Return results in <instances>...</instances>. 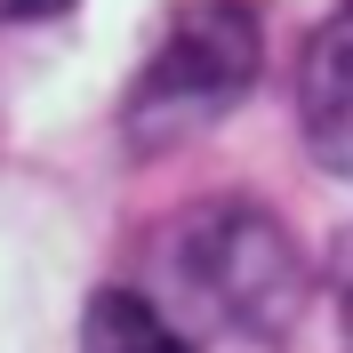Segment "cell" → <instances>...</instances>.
I'll use <instances>...</instances> for the list:
<instances>
[{
	"label": "cell",
	"mask_w": 353,
	"mask_h": 353,
	"mask_svg": "<svg viewBox=\"0 0 353 353\" xmlns=\"http://www.w3.org/2000/svg\"><path fill=\"white\" fill-rule=\"evenodd\" d=\"M257 57L265 32L241 0H193L176 8V24L161 32V48L145 57L129 105H121V129H129L137 153H161L176 137H201L209 121L241 105L257 88Z\"/></svg>",
	"instance_id": "cell-1"
},
{
	"label": "cell",
	"mask_w": 353,
	"mask_h": 353,
	"mask_svg": "<svg viewBox=\"0 0 353 353\" xmlns=\"http://www.w3.org/2000/svg\"><path fill=\"white\" fill-rule=\"evenodd\" d=\"M169 289L176 305H161L169 321H217V330H281V313L297 305V249L265 209L217 201L169 233Z\"/></svg>",
	"instance_id": "cell-2"
},
{
	"label": "cell",
	"mask_w": 353,
	"mask_h": 353,
	"mask_svg": "<svg viewBox=\"0 0 353 353\" xmlns=\"http://www.w3.org/2000/svg\"><path fill=\"white\" fill-rule=\"evenodd\" d=\"M297 112H305V145L321 169L353 176V8L321 24L297 72Z\"/></svg>",
	"instance_id": "cell-3"
},
{
	"label": "cell",
	"mask_w": 353,
	"mask_h": 353,
	"mask_svg": "<svg viewBox=\"0 0 353 353\" xmlns=\"http://www.w3.org/2000/svg\"><path fill=\"white\" fill-rule=\"evenodd\" d=\"M81 353H193V337L176 330L153 297H137V289H97V297H88Z\"/></svg>",
	"instance_id": "cell-4"
},
{
	"label": "cell",
	"mask_w": 353,
	"mask_h": 353,
	"mask_svg": "<svg viewBox=\"0 0 353 353\" xmlns=\"http://www.w3.org/2000/svg\"><path fill=\"white\" fill-rule=\"evenodd\" d=\"M72 0H0V17L8 24H32V17H65Z\"/></svg>",
	"instance_id": "cell-5"
},
{
	"label": "cell",
	"mask_w": 353,
	"mask_h": 353,
	"mask_svg": "<svg viewBox=\"0 0 353 353\" xmlns=\"http://www.w3.org/2000/svg\"><path fill=\"white\" fill-rule=\"evenodd\" d=\"M337 313H345V330H353V241H345V257H337Z\"/></svg>",
	"instance_id": "cell-6"
},
{
	"label": "cell",
	"mask_w": 353,
	"mask_h": 353,
	"mask_svg": "<svg viewBox=\"0 0 353 353\" xmlns=\"http://www.w3.org/2000/svg\"><path fill=\"white\" fill-rule=\"evenodd\" d=\"M345 8H353V0H345Z\"/></svg>",
	"instance_id": "cell-7"
}]
</instances>
